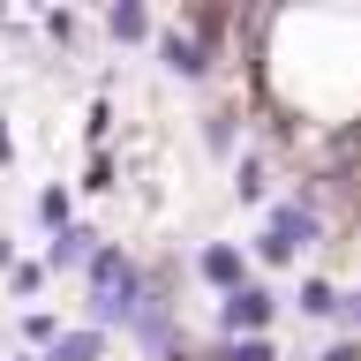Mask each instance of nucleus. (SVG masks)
Instances as JSON below:
<instances>
[{
  "mask_svg": "<svg viewBox=\"0 0 361 361\" xmlns=\"http://www.w3.org/2000/svg\"><path fill=\"white\" fill-rule=\"evenodd\" d=\"M151 309V271L135 264L121 241H98L90 248V264H83V316H90V331H135V316Z\"/></svg>",
  "mask_w": 361,
  "mask_h": 361,
  "instance_id": "nucleus-1",
  "label": "nucleus"
},
{
  "mask_svg": "<svg viewBox=\"0 0 361 361\" xmlns=\"http://www.w3.org/2000/svg\"><path fill=\"white\" fill-rule=\"evenodd\" d=\"M316 241H324V211H316L309 188H293V196H271L264 203V226H256V241H248V264L286 271L293 256H309Z\"/></svg>",
  "mask_w": 361,
  "mask_h": 361,
  "instance_id": "nucleus-2",
  "label": "nucleus"
},
{
  "mask_svg": "<svg viewBox=\"0 0 361 361\" xmlns=\"http://www.w3.org/2000/svg\"><path fill=\"white\" fill-rule=\"evenodd\" d=\"M279 324V293L264 279H248L241 293H219V338H271Z\"/></svg>",
  "mask_w": 361,
  "mask_h": 361,
  "instance_id": "nucleus-3",
  "label": "nucleus"
},
{
  "mask_svg": "<svg viewBox=\"0 0 361 361\" xmlns=\"http://www.w3.org/2000/svg\"><path fill=\"white\" fill-rule=\"evenodd\" d=\"M158 61H166V75H180V83H211L226 53H211L203 38H188V30L173 23V30H158Z\"/></svg>",
  "mask_w": 361,
  "mask_h": 361,
  "instance_id": "nucleus-4",
  "label": "nucleus"
},
{
  "mask_svg": "<svg viewBox=\"0 0 361 361\" xmlns=\"http://www.w3.org/2000/svg\"><path fill=\"white\" fill-rule=\"evenodd\" d=\"M196 279H203V286H219V293H241L248 279H256V264H248L233 241H203L196 248Z\"/></svg>",
  "mask_w": 361,
  "mask_h": 361,
  "instance_id": "nucleus-5",
  "label": "nucleus"
},
{
  "mask_svg": "<svg viewBox=\"0 0 361 361\" xmlns=\"http://www.w3.org/2000/svg\"><path fill=\"white\" fill-rule=\"evenodd\" d=\"M90 248H98V233H90V226H68V233H53V241H45L38 264H45V271H75V279H83Z\"/></svg>",
  "mask_w": 361,
  "mask_h": 361,
  "instance_id": "nucleus-6",
  "label": "nucleus"
},
{
  "mask_svg": "<svg viewBox=\"0 0 361 361\" xmlns=\"http://www.w3.org/2000/svg\"><path fill=\"white\" fill-rule=\"evenodd\" d=\"M106 38L128 45V53L151 45V8H143V0H113V8H106Z\"/></svg>",
  "mask_w": 361,
  "mask_h": 361,
  "instance_id": "nucleus-7",
  "label": "nucleus"
},
{
  "mask_svg": "<svg viewBox=\"0 0 361 361\" xmlns=\"http://www.w3.org/2000/svg\"><path fill=\"white\" fill-rule=\"evenodd\" d=\"M106 346H113L106 331H90V324H75V331H61V338H53V346L38 354V361H106Z\"/></svg>",
  "mask_w": 361,
  "mask_h": 361,
  "instance_id": "nucleus-8",
  "label": "nucleus"
},
{
  "mask_svg": "<svg viewBox=\"0 0 361 361\" xmlns=\"http://www.w3.org/2000/svg\"><path fill=\"white\" fill-rule=\"evenodd\" d=\"M203 151H211V158H233V151H241V113H233V106L203 113Z\"/></svg>",
  "mask_w": 361,
  "mask_h": 361,
  "instance_id": "nucleus-9",
  "label": "nucleus"
},
{
  "mask_svg": "<svg viewBox=\"0 0 361 361\" xmlns=\"http://www.w3.org/2000/svg\"><path fill=\"white\" fill-rule=\"evenodd\" d=\"M293 309L309 316V324H338V286H331V279H301Z\"/></svg>",
  "mask_w": 361,
  "mask_h": 361,
  "instance_id": "nucleus-10",
  "label": "nucleus"
},
{
  "mask_svg": "<svg viewBox=\"0 0 361 361\" xmlns=\"http://www.w3.org/2000/svg\"><path fill=\"white\" fill-rule=\"evenodd\" d=\"M203 361H279V338H211Z\"/></svg>",
  "mask_w": 361,
  "mask_h": 361,
  "instance_id": "nucleus-11",
  "label": "nucleus"
},
{
  "mask_svg": "<svg viewBox=\"0 0 361 361\" xmlns=\"http://www.w3.org/2000/svg\"><path fill=\"white\" fill-rule=\"evenodd\" d=\"M233 196H241V203H256V211L271 203V166H264L256 151H248L241 166H233Z\"/></svg>",
  "mask_w": 361,
  "mask_h": 361,
  "instance_id": "nucleus-12",
  "label": "nucleus"
},
{
  "mask_svg": "<svg viewBox=\"0 0 361 361\" xmlns=\"http://www.w3.org/2000/svg\"><path fill=\"white\" fill-rule=\"evenodd\" d=\"M113 180H121V158H113V151H90V166H83V180H75V188H83V196H106Z\"/></svg>",
  "mask_w": 361,
  "mask_h": 361,
  "instance_id": "nucleus-13",
  "label": "nucleus"
},
{
  "mask_svg": "<svg viewBox=\"0 0 361 361\" xmlns=\"http://www.w3.org/2000/svg\"><path fill=\"white\" fill-rule=\"evenodd\" d=\"M45 279H53V271H45L38 256H30V264L16 256V271H8V293H16V301H38V293H45Z\"/></svg>",
  "mask_w": 361,
  "mask_h": 361,
  "instance_id": "nucleus-14",
  "label": "nucleus"
},
{
  "mask_svg": "<svg viewBox=\"0 0 361 361\" xmlns=\"http://www.w3.org/2000/svg\"><path fill=\"white\" fill-rule=\"evenodd\" d=\"M61 331H68L61 316H45V309H23V346H38V354H45V346H53Z\"/></svg>",
  "mask_w": 361,
  "mask_h": 361,
  "instance_id": "nucleus-15",
  "label": "nucleus"
},
{
  "mask_svg": "<svg viewBox=\"0 0 361 361\" xmlns=\"http://www.w3.org/2000/svg\"><path fill=\"white\" fill-rule=\"evenodd\" d=\"M38 226H45V233H68V226H75V219H68V188H45V196H38Z\"/></svg>",
  "mask_w": 361,
  "mask_h": 361,
  "instance_id": "nucleus-16",
  "label": "nucleus"
},
{
  "mask_svg": "<svg viewBox=\"0 0 361 361\" xmlns=\"http://www.w3.org/2000/svg\"><path fill=\"white\" fill-rule=\"evenodd\" d=\"M45 38H53V45H75V38H83V23H75V16H68V8H45Z\"/></svg>",
  "mask_w": 361,
  "mask_h": 361,
  "instance_id": "nucleus-17",
  "label": "nucleus"
},
{
  "mask_svg": "<svg viewBox=\"0 0 361 361\" xmlns=\"http://www.w3.org/2000/svg\"><path fill=\"white\" fill-rule=\"evenodd\" d=\"M106 135H113V106H106V98H90V113H83V143H98V151H106Z\"/></svg>",
  "mask_w": 361,
  "mask_h": 361,
  "instance_id": "nucleus-18",
  "label": "nucleus"
},
{
  "mask_svg": "<svg viewBox=\"0 0 361 361\" xmlns=\"http://www.w3.org/2000/svg\"><path fill=\"white\" fill-rule=\"evenodd\" d=\"M338 331L361 338V286H354V293H338Z\"/></svg>",
  "mask_w": 361,
  "mask_h": 361,
  "instance_id": "nucleus-19",
  "label": "nucleus"
},
{
  "mask_svg": "<svg viewBox=\"0 0 361 361\" xmlns=\"http://www.w3.org/2000/svg\"><path fill=\"white\" fill-rule=\"evenodd\" d=\"M316 361H361V338H346V331L324 338V354H316Z\"/></svg>",
  "mask_w": 361,
  "mask_h": 361,
  "instance_id": "nucleus-20",
  "label": "nucleus"
},
{
  "mask_svg": "<svg viewBox=\"0 0 361 361\" xmlns=\"http://www.w3.org/2000/svg\"><path fill=\"white\" fill-rule=\"evenodd\" d=\"M16 166V135H8V113H0V173Z\"/></svg>",
  "mask_w": 361,
  "mask_h": 361,
  "instance_id": "nucleus-21",
  "label": "nucleus"
},
{
  "mask_svg": "<svg viewBox=\"0 0 361 361\" xmlns=\"http://www.w3.org/2000/svg\"><path fill=\"white\" fill-rule=\"evenodd\" d=\"M0 271H16V241L8 233H0Z\"/></svg>",
  "mask_w": 361,
  "mask_h": 361,
  "instance_id": "nucleus-22",
  "label": "nucleus"
},
{
  "mask_svg": "<svg viewBox=\"0 0 361 361\" xmlns=\"http://www.w3.org/2000/svg\"><path fill=\"white\" fill-rule=\"evenodd\" d=\"M0 23H8V16H0Z\"/></svg>",
  "mask_w": 361,
  "mask_h": 361,
  "instance_id": "nucleus-23",
  "label": "nucleus"
}]
</instances>
